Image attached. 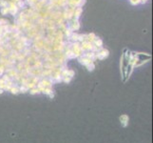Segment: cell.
Segmentation results:
<instances>
[{
	"mask_svg": "<svg viewBox=\"0 0 153 143\" xmlns=\"http://www.w3.org/2000/svg\"><path fill=\"white\" fill-rule=\"evenodd\" d=\"M120 120H121L122 124H123L124 126H127V122H129V117H127V116H122L120 117Z\"/></svg>",
	"mask_w": 153,
	"mask_h": 143,
	"instance_id": "6da1fadb",
	"label": "cell"
}]
</instances>
